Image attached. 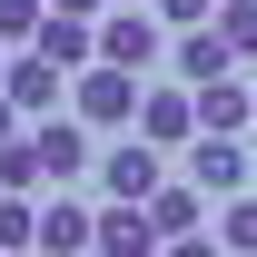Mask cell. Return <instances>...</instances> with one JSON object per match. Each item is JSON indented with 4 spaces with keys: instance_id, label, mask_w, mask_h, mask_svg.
<instances>
[{
    "instance_id": "cell-8",
    "label": "cell",
    "mask_w": 257,
    "mask_h": 257,
    "mask_svg": "<svg viewBox=\"0 0 257 257\" xmlns=\"http://www.w3.org/2000/svg\"><path fill=\"white\" fill-rule=\"evenodd\" d=\"M40 257H99V218L79 198H50L40 208Z\"/></svg>"
},
{
    "instance_id": "cell-5",
    "label": "cell",
    "mask_w": 257,
    "mask_h": 257,
    "mask_svg": "<svg viewBox=\"0 0 257 257\" xmlns=\"http://www.w3.org/2000/svg\"><path fill=\"white\" fill-rule=\"evenodd\" d=\"M99 188H109V198H128V208H149V198L168 188V178H159V149H149V139L109 149V159H99Z\"/></svg>"
},
{
    "instance_id": "cell-9",
    "label": "cell",
    "mask_w": 257,
    "mask_h": 257,
    "mask_svg": "<svg viewBox=\"0 0 257 257\" xmlns=\"http://www.w3.org/2000/svg\"><path fill=\"white\" fill-rule=\"evenodd\" d=\"M188 188L237 198V188H247V149H237V139H198V149H188Z\"/></svg>"
},
{
    "instance_id": "cell-20",
    "label": "cell",
    "mask_w": 257,
    "mask_h": 257,
    "mask_svg": "<svg viewBox=\"0 0 257 257\" xmlns=\"http://www.w3.org/2000/svg\"><path fill=\"white\" fill-rule=\"evenodd\" d=\"M159 257H227V247H218V227H208V237H168Z\"/></svg>"
},
{
    "instance_id": "cell-15",
    "label": "cell",
    "mask_w": 257,
    "mask_h": 257,
    "mask_svg": "<svg viewBox=\"0 0 257 257\" xmlns=\"http://www.w3.org/2000/svg\"><path fill=\"white\" fill-rule=\"evenodd\" d=\"M20 247H40V208L30 198H0V257H20Z\"/></svg>"
},
{
    "instance_id": "cell-18",
    "label": "cell",
    "mask_w": 257,
    "mask_h": 257,
    "mask_svg": "<svg viewBox=\"0 0 257 257\" xmlns=\"http://www.w3.org/2000/svg\"><path fill=\"white\" fill-rule=\"evenodd\" d=\"M40 188V149L20 139V149H0V198H30Z\"/></svg>"
},
{
    "instance_id": "cell-7",
    "label": "cell",
    "mask_w": 257,
    "mask_h": 257,
    "mask_svg": "<svg viewBox=\"0 0 257 257\" xmlns=\"http://www.w3.org/2000/svg\"><path fill=\"white\" fill-rule=\"evenodd\" d=\"M30 149H40V178H79V168H89V119H40L30 128Z\"/></svg>"
},
{
    "instance_id": "cell-2",
    "label": "cell",
    "mask_w": 257,
    "mask_h": 257,
    "mask_svg": "<svg viewBox=\"0 0 257 257\" xmlns=\"http://www.w3.org/2000/svg\"><path fill=\"white\" fill-rule=\"evenodd\" d=\"M99 60H109V69H159L168 60L159 10H109V20H99Z\"/></svg>"
},
{
    "instance_id": "cell-19",
    "label": "cell",
    "mask_w": 257,
    "mask_h": 257,
    "mask_svg": "<svg viewBox=\"0 0 257 257\" xmlns=\"http://www.w3.org/2000/svg\"><path fill=\"white\" fill-rule=\"evenodd\" d=\"M218 0H159V30H208Z\"/></svg>"
},
{
    "instance_id": "cell-6",
    "label": "cell",
    "mask_w": 257,
    "mask_h": 257,
    "mask_svg": "<svg viewBox=\"0 0 257 257\" xmlns=\"http://www.w3.org/2000/svg\"><path fill=\"white\" fill-rule=\"evenodd\" d=\"M30 50H40L50 69H69V79H79V69H99V20H69V10H50Z\"/></svg>"
},
{
    "instance_id": "cell-23",
    "label": "cell",
    "mask_w": 257,
    "mask_h": 257,
    "mask_svg": "<svg viewBox=\"0 0 257 257\" xmlns=\"http://www.w3.org/2000/svg\"><path fill=\"white\" fill-rule=\"evenodd\" d=\"M119 10H159V0H119Z\"/></svg>"
},
{
    "instance_id": "cell-4",
    "label": "cell",
    "mask_w": 257,
    "mask_h": 257,
    "mask_svg": "<svg viewBox=\"0 0 257 257\" xmlns=\"http://www.w3.org/2000/svg\"><path fill=\"white\" fill-rule=\"evenodd\" d=\"M139 139L149 149H198V89H149L139 99Z\"/></svg>"
},
{
    "instance_id": "cell-13",
    "label": "cell",
    "mask_w": 257,
    "mask_h": 257,
    "mask_svg": "<svg viewBox=\"0 0 257 257\" xmlns=\"http://www.w3.org/2000/svg\"><path fill=\"white\" fill-rule=\"evenodd\" d=\"M168 60H178V79H188V89H208V79H227V69H237V50H227L218 30H178V50H168Z\"/></svg>"
},
{
    "instance_id": "cell-14",
    "label": "cell",
    "mask_w": 257,
    "mask_h": 257,
    "mask_svg": "<svg viewBox=\"0 0 257 257\" xmlns=\"http://www.w3.org/2000/svg\"><path fill=\"white\" fill-rule=\"evenodd\" d=\"M208 30H218L237 60H257V0H218V20H208Z\"/></svg>"
},
{
    "instance_id": "cell-17",
    "label": "cell",
    "mask_w": 257,
    "mask_h": 257,
    "mask_svg": "<svg viewBox=\"0 0 257 257\" xmlns=\"http://www.w3.org/2000/svg\"><path fill=\"white\" fill-rule=\"evenodd\" d=\"M40 20H50V0H0V40H10V50H30Z\"/></svg>"
},
{
    "instance_id": "cell-16",
    "label": "cell",
    "mask_w": 257,
    "mask_h": 257,
    "mask_svg": "<svg viewBox=\"0 0 257 257\" xmlns=\"http://www.w3.org/2000/svg\"><path fill=\"white\" fill-rule=\"evenodd\" d=\"M218 247H227V257H257V198H227V218H218Z\"/></svg>"
},
{
    "instance_id": "cell-11",
    "label": "cell",
    "mask_w": 257,
    "mask_h": 257,
    "mask_svg": "<svg viewBox=\"0 0 257 257\" xmlns=\"http://www.w3.org/2000/svg\"><path fill=\"white\" fill-rule=\"evenodd\" d=\"M149 227H159V247L168 237H208V188H178V178H168V188L149 198Z\"/></svg>"
},
{
    "instance_id": "cell-1",
    "label": "cell",
    "mask_w": 257,
    "mask_h": 257,
    "mask_svg": "<svg viewBox=\"0 0 257 257\" xmlns=\"http://www.w3.org/2000/svg\"><path fill=\"white\" fill-rule=\"evenodd\" d=\"M139 69H79V79H69V119H89V128H139Z\"/></svg>"
},
{
    "instance_id": "cell-12",
    "label": "cell",
    "mask_w": 257,
    "mask_h": 257,
    "mask_svg": "<svg viewBox=\"0 0 257 257\" xmlns=\"http://www.w3.org/2000/svg\"><path fill=\"white\" fill-rule=\"evenodd\" d=\"M247 119H257V99L237 89V79H208V89H198V139H237Z\"/></svg>"
},
{
    "instance_id": "cell-3",
    "label": "cell",
    "mask_w": 257,
    "mask_h": 257,
    "mask_svg": "<svg viewBox=\"0 0 257 257\" xmlns=\"http://www.w3.org/2000/svg\"><path fill=\"white\" fill-rule=\"evenodd\" d=\"M0 89H10V109H20V119H60V89H69V69H50L40 50H10Z\"/></svg>"
},
{
    "instance_id": "cell-22",
    "label": "cell",
    "mask_w": 257,
    "mask_h": 257,
    "mask_svg": "<svg viewBox=\"0 0 257 257\" xmlns=\"http://www.w3.org/2000/svg\"><path fill=\"white\" fill-rule=\"evenodd\" d=\"M50 10H69V20H99V10H109V0H50Z\"/></svg>"
},
{
    "instance_id": "cell-10",
    "label": "cell",
    "mask_w": 257,
    "mask_h": 257,
    "mask_svg": "<svg viewBox=\"0 0 257 257\" xmlns=\"http://www.w3.org/2000/svg\"><path fill=\"white\" fill-rule=\"evenodd\" d=\"M99 257H159V227H149V208L109 198V208H99Z\"/></svg>"
},
{
    "instance_id": "cell-21",
    "label": "cell",
    "mask_w": 257,
    "mask_h": 257,
    "mask_svg": "<svg viewBox=\"0 0 257 257\" xmlns=\"http://www.w3.org/2000/svg\"><path fill=\"white\" fill-rule=\"evenodd\" d=\"M30 128H20V109H10V89H0V149H20Z\"/></svg>"
}]
</instances>
